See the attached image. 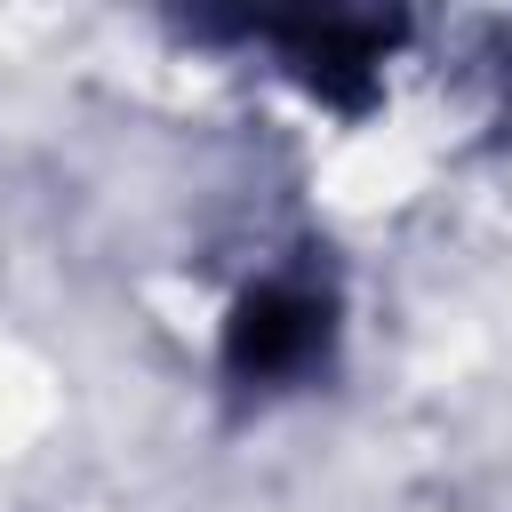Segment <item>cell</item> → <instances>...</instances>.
<instances>
[{
  "instance_id": "6da1fadb",
  "label": "cell",
  "mask_w": 512,
  "mask_h": 512,
  "mask_svg": "<svg viewBox=\"0 0 512 512\" xmlns=\"http://www.w3.org/2000/svg\"><path fill=\"white\" fill-rule=\"evenodd\" d=\"M320 336H328V320H320L312 296L264 288V296H248V304L232 312L224 360H232V376H288V368H304V360L320 352Z\"/></svg>"
}]
</instances>
